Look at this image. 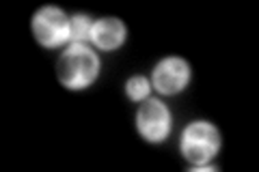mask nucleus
Listing matches in <instances>:
<instances>
[{"instance_id": "nucleus-1", "label": "nucleus", "mask_w": 259, "mask_h": 172, "mask_svg": "<svg viewBox=\"0 0 259 172\" xmlns=\"http://www.w3.org/2000/svg\"><path fill=\"white\" fill-rule=\"evenodd\" d=\"M102 61L93 45L71 43L65 45L59 61H56V80L67 91H84L100 78Z\"/></svg>"}, {"instance_id": "nucleus-2", "label": "nucleus", "mask_w": 259, "mask_h": 172, "mask_svg": "<svg viewBox=\"0 0 259 172\" xmlns=\"http://www.w3.org/2000/svg\"><path fill=\"white\" fill-rule=\"evenodd\" d=\"M223 146L221 129L209 121H192L184 127L180 149L184 159L194 166V170H214V166H209L218 151Z\"/></svg>"}, {"instance_id": "nucleus-3", "label": "nucleus", "mask_w": 259, "mask_h": 172, "mask_svg": "<svg viewBox=\"0 0 259 172\" xmlns=\"http://www.w3.org/2000/svg\"><path fill=\"white\" fill-rule=\"evenodd\" d=\"M30 32L35 41L46 50H56L69 41V18L61 7L44 5L32 13Z\"/></svg>"}, {"instance_id": "nucleus-4", "label": "nucleus", "mask_w": 259, "mask_h": 172, "mask_svg": "<svg viewBox=\"0 0 259 172\" xmlns=\"http://www.w3.org/2000/svg\"><path fill=\"white\" fill-rule=\"evenodd\" d=\"M134 121L139 136L149 144H160L171 136L173 114L168 110V105L156 99V97H147L145 101H141Z\"/></svg>"}, {"instance_id": "nucleus-5", "label": "nucleus", "mask_w": 259, "mask_h": 172, "mask_svg": "<svg viewBox=\"0 0 259 172\" xmlns=\"http://www.w3.org/2000/svg\"><path fill=\"white\" fill-rule=\"evenodd\" d=\"M192 80L190 63L182 56H164L156 63L151 71V88H156L160 95L173 97L186 91Z\"/></svg>"}, {"instance_id": "nucleus-6", "label": "nucleus", "mask_w": 259, "mask_h": 172, "mask_svg": "<svg viewBox=\"0 0 259 172\" xmlns=\"http://www.w3.org/2000/svg\"><path fill=\"white\" fill-rule=\"evenodd\" d=\"M127 39V28L119 18H100L95 20L91 30V45L100 52H115L123 47Z\"/></svg>"}, {"instance_id": "nucleus-7", "label": "nucleus", "mask_w": 259, "mask_h": 172, "mask_svg": "<svg viewBox=\"0 0 259 172\" xmlns=\"http://www.w3.org/2000/svg\"><path fill=\"white\" fill-rule=\"evenodd\" d=\"M95 20L87 13H76L69 18V41L67 45L71 43H84L91 45V30H93Z\"/></svg>"}, {"instance_id": "nucleus-8", "label": "nucleus", "mask_w": 259, "mask_h": 172, "mask_svg": "<svg viewBox=\"0 0 259 172\" xmlns=\"http://www.w3.org/2000/svg\"><path fill=\"white\" fill-rule=\"evenodd\" d=\"M151 93V80H147L145 76H132L125 82V97L130 101L141 103L149 97Z\"/></svg>"}]
</instances>
